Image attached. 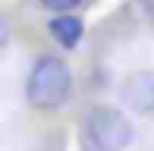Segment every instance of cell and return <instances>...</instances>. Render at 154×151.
<instances>
[{"instance_id": "obj_1", "label": "cell", "mask_w": 154, "mask_h": 151, "mask_svg": "<svg viewBox=\"0 0 154 151\" xmlns=\"http://www.w3.org/2000/svg\"><path fill=\"white\" fill-rule=\"evenodd\" d=\"M72 91V72H69L66 60L60 57H41L32 66L29 82H25V98L38 110H57L69 101Z\"/></svg>"}, {"instance_id": "obj_2", "label": "cell", "mask_w": 154, "mask_h": 151, "mask_svg": "<svg viewBox=\"0 0 154 151\" xmlns=\"http://www.w3.org/2000/svg\"><path fill=\"white\" fill-rule=\"evenodd\" d=\"M85 132L97 151H123L132 142V123L116 107H91L85 116Z\"/></svg>"}, {"instance_id": "obj_3", "label": "cell", "mask_w": 154, "mask_h": 151, "mask_svg": "<svg viewBox=\"0 0 154 151\" xmlns=\"http://www.w3.org/2000/svg\"><path fill=\"white\" fill-rule=\"evenodd\" d=\"M120 94L135 113H154V72H132L123 82Z\"/></svg>"}, {"instance_id": "obj_4", "label": "cell", "mask_w": 154, "mask_h": 151, "mask_svg": "<svg viewBox=\"0 0 154 151\" xmlns=\"http://www.w3.org/2000/svg\"><path fill=\"white\" fill-rule=\"evenodd\" d=\"M47 32H51V38L57 41L60 47H69V51H72V47L82 41L85 25H82V19L72 16V13H57V16L47 22Z\"/></svg>"}, {"instance_id": "obj_5", "label": "cell", "mask_w": 154, "mask_h": 151, "mask_svg": "<svg viewBox=\"0 0 154 151\" xmlns=\"http://www.w3.org/2000/svg\"><path fill=\"white\" fill-rule=\"evenodd\" d=\"M79 3H85V0H41V6L54 10V13H72Z\"/></svg>"}, {"instance_id": "obj_6", "label": "cell", "mask_w": 154, "mask_h": 151, "mask_svg": "<svg viewBox=\"0 0 154 151\" xmlns=\"http://www.w3.org/2000/svg\"><path fill=\"white\" fill-rule=\"evenodd\" d=\"M6 41H10V25H6V19L0 16V51L6 47Z\"/></svg>"}]
</instances>
